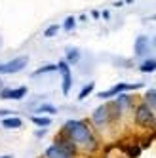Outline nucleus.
<instances>
[{"instance_id": "obj_1", "label": "nucleus", "mask_w": 156, "mask_h": 158, "mask_svg": "<svg viewBox=\"0 0 156 158\" xmlns=\"http://www.w3.org/2000/svg\"><path fill=\"white\" fill-rule=\"evenodd\" d=\"M63 135H67L76 147H80L84 151H95L99 145L93 130L84 120H67L63 126Z\"/></svg>"}, {"instance_id": "obj_2", "label": "nucleus", "mask_w": 156, "mask_h": 158, "mask_svg": "<svg viewBox=\"0 0 156 158\" xmlns=\"http://www.w3.org/2000/svg\"><path fill=\"white\" fill-rule=\"evenodd\" d=\"M133 118H135V124H139L141 128H150L152 124H154V120H156L154 110H152L147 103H139V105H137Z\"/></svg>"}, {"instance_id": "obj_3", "label": "nucleus", "mask_w": 156, "mask_h": 158, "mask_svg": "<svg viewBox=\"0 0 156 158\" xmlns=\"http://www.w3.org/2000/svg\"><path fill=\"white\" fill-rule=\"evenodd\" d=\"M29 65V57L27 55H19V57H14L6 63H0V74H15L21 73Z\"/></svg>"}, {"instance_id": "obj_4", "label": "nucleus", "mask_w": 156, "mask_h": 158, "mask_svg": "<svg viewBox=\"0 0 156 158\" xmlns=\"http://www.w3.org/2000/svg\"><path fill=\"white\" fill-rule=\"evenodd\" d=\"M139 88H143V82H135V84L118 82V84H114L110 89H107V92H101V94H99V97H101V99H109V97L120 95V94H124V92H129V89H139Z\"/></svg>"}, {"instance_id": "obj_5", "label": "nucleus", "mask_w": 156, "mask_h": 158, "mask_svg": "<svg viewBox=\"0 0 156 158\" xmlns=\"http://www.w3.org/2000/svg\"><path fill=\"white\" fill-rule=\"evenodd\" d=\"M109 122H110L109 105H101V107H97V109L92 112V124H93L95 128H105Z\"/></svg>"}, {"instance_id": "obj_6", "label": "nucleus", "mask_w": 156, "mask_h": 158, "mask_svg": "<svg viewBox=\"0 0 156 158\" xmlns=\"http://www.w3.org/2000/svg\"><path fill=\"white\" fill-rule=\"evenodd\" d=\"M57 71L61 73V78H63V82H61L63 95H69L71 86H72V74H71V67H69V63H67V61L57 63Z\"/></svg>"}, {"instance_id": "obj_7", "label": "nucleus", "mask_w": 156, "mask_h": 158, "mask_svg": "<svg viewBox=\"0 0 156 158\" xmlns=\"http://www.w3.org/2000/svg\"><path fill=\"white\" fill-rule=\"evenodd\" d=\"M46 158H74L71 152H67L63 147H59L57 143H53L51 147L46 149Z\"/></svg>"}, {"instance_id": "obj_8", "label": "nucleus", "mask_w": 156, "mask_h": 158, "mask_svg": "<svg viewBox=\"0 0 156 158\" xmlns=\"http://www.w3.org/2000/svg\"><path fill=\"white\" fill-rule=\"evenodd\" d=\"M27 95V88L21 86V88H15V89H2L0 92V97L2 99H23Z\"/></svg>"}, {"instance_id": "obj_9", "label": "nucleus", "mask_w": 156, "mask_h": 158, "mask_svg": "<svg viewBox=\"0 0 156 158\" xmlns=\"http://www.w3.org/2000/svg\"><path fill=\"white\" fill-rule=\"evenodd\" d=\"M55 143H57L59 147H63V149L67 151V152H71L72 156H76V152H78V147L69 139V137H67V135H61V137H57V139H55Z\"/></svg>"}, {"instance_id": "obj_10", "label": "nucleus", "mask_w": 156, "mask_h": 158, "mask_svg": "<svg viewBox=\"0 0 156 158\" xmlns=\"http://www.w3.org/2000/svg\"><path fill=\"white\" fill-rule=\"evenodd\" d=\"M147 50H149V38L147 36H139L137 40H135V55H145L147 53Z\"/></svg>"}, {"instance_id": "obj_11", "label": "nucleus", "mask_w": 156, "mask_h": 158, "mask_svg": "<svg viewBox=\"0 0 156 158\" xmlns=\"http://www.w3.org/2000/svg\"><path fill=\"white\" fill-rule=\"evenodd\" d=\"M65 61L69 63V65L78 63V61H80V50H78V48H69V50H67V57H65Z\"/></svg>"}, {"instance_id": "obj_12", "label": "nucleus", "mask_w": 156, "mask_h": 158, "mask_svg": "<svg viewBox=\"0 0 156 158\" xmlns=\"http://www.w3.org/2000/svg\"><path fill=\"white\" fill-rule=\"evenodd\" d=\"M139 71H141V73H154V71H156V59H154V57H152V59H150V57L145 59V61L139 65Z\"/></svg>"}, {"instance_id": "obj_13", "label": "nucleus", "mask_w": 156, "mask_h": 158, "mask_svg": "<svg viewBox=\"0 0 156 158\" xmlns=\"http://www.w3.org/2000/svg\"><path fill=\"white\" fill-rule=\"evenodd\" d=\"M21 124H23V120H21V118H4V120H2V126L8 128V130L21 128Z\"/></svg>"}, {"instance_id": "obj_14", "label": "nucleus", "mask_w": 156, "mask_h": 158, "mask_svg": "<svg viewBox=\"0 0 156 158\" xmlns=\"http://www.w3.org/2000/svg\"><path fill=\"white\" fill-rule=\"evenodd\" d=\"M145 103H147L152 110H156V88L149 89V92L145 94Z\"/></svg>"}, {"instance_id": "obj_15", "label": "nucleus", "mask_w": 156, "mask_h": 158, "mask_svg": "<svg viewBox=\"0 0 156 158\" xmlns=\"http://www.w3.org/2000/svg\"><path fill=\"white\" fill-rule=\"evenodd\" d=\"M31 122L40 126V128H48L51 124V118H48V116H31Z\"/></svg>"}, {"instance_id": "obj_16", "label": "nucleus", "mask_w": 156, "mask_h": 158, "mask_svg": "<svg viewBox=\"0 0 156 158\" xmlns=\"http://www.w3.org/2000/svg\"><path fill=\"white\" fill-rule=\"evenodd\" d=\"M93 88H95V84L93 82H90V84H86L82 89H80V94H78V101H84L88 95H90L92 92H93Z\"/></svg>"}, {"instance_id": "obj_17", "label": "nucleus", "mask_w": 156, "mask_h": 158, "mask_svg": "<svg viewBox=\"0 0 156 158\" xmlns=\"http://www.w3.org/2000/svg\"><path fill=\"white\" fill-rule=\"evenodd\" d=\"M55 71H57V65H44V67H40V69H36L35 73H32V76H40V74L55 73Z\"/></svg>"}, {"instance_id": "obj_18", "label": "nucleus", "mask_w": 156, "mask_h": 158, "mask_svg": "<svg viewBox=\"0 0 156 158\" xmlns=\"http://www.w3.org/2000/svg\"><path fill=\"white\" fill-rule=\"evenodd\" d=\"M129 158H137L139 154H141V147L139 145H131V147H126V149H122Z\"/></svg>"}, {"instance_id": "obj_19", "label": "nucleus", "mask_w": 156, "mask_h": 158, "mask_svg": "<svg viewBox=\"0 0 156 158\" xmlns=\"http://www.w3.org/2000/svg\"><path fill=\"white\" fill-rule=\"evenodd\" d=\"M59 32V25H50L46 31H44V36L46 38H51V36H55Z\"/></svg>"}, {"instance_id": "obj_20", "label": "nucleus", "mask_w": 156, "mask_h": 158, "mask_svg": "<svg viewBox=\"0 0 156 158\" xmlns=\"http://www.w3.org/2000/svg\"><path fill=\"white\" fill-rule=\"evenodd\" d=\"M74 25H76V19H74L72 15H69V17L65 19V23H63V29H65V31H72Z\"/></svg>"}, {"instance_id": "obj_21", "label": "nucleus", "mask_w": 156, "mask_h": 158, "mask_svg": "<svg viewBox=\"0 0 156 158\" xmlns=\"http://www.w3.org/2000/svg\"><path fill=\"white\" fill-rule=\"evenodd\" d=\"M36 110H38V112H48V114H55V112H57V109L51 107V105H40Z\"/></svg>"}, {"instance_id": "obj_22", "label": "nucleus", "mask_w": 156, "mask_h": 158, "mask_svg": "<svg viewBox=\"0 0 156 158\" xmlns=\"http://www.w3.org/2000/svg\"><path fill=\"white\" fill-rule=\"evenodd\" d=\"M44 133H46V131H44V130H38V131H36V137H42Z\"/></svg>"}, {"instance_id": "obj_23", "label": "nucleus", "mask_w": 156, "mask_h": 158, "mask_svg": "<svg viewBox=\"0 0 156 158\" xmlns=\"http://www.w3.org/2000/svg\"><path fill=\"white\" fill-rule=\"evenodd\" d=\"M101 15H103V17H105V19H109V17H110V14H109V12H107V10H105V12H103V14H101Z\"/></svg>"}, {"instance_id": "obj_24", "label": "nucleus", "mask_w": 156, "mask_h": 158, "mask_svg": "<svg viewBox=\"0 0 156 158\" xmlns=\"http://www.w3.org/2000/svg\"><path fill=\"white\" fill-rule=\"evenodd\" d=\"M0 158H12V156H10V154H4V156H0Z\"/></svg>"}, {"instance_id": "obj_25", "label": "nucleus", "mask_w": 156, "mask_h": 158, "mask_svg": "<svg viewBox=\"0 0 156 158\" xmlns=\"http://www.w3.org/2000/svg\"><path fill=\"white\" fill-rule=\"evenodd\" d=\"M152 126H156V120H154V124H152Z\"/></svg>"}]
</instances>
